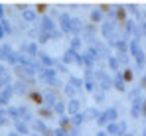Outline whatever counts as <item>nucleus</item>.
I'll list each match as a JSON object with an SVG mask.
<instances>
[{
	"label": "nucleus",
	"instance_id": "f257e3e1",
	"mask_svg": "<svg viewBox=\"0 0 146 136\" xmlns=\"http://www.w3.org/2000/svg\"><path fill=\"white\" fill-rule=\"evenodd\" d=\"M99 30H101V36H103L111 45L119 40V34H117V22H113V20H105V22L101 24Z\"/></svg>",
	"mask_w": 146,
	"mask_h": 136
},
{
	"label": "nucleus",
	"instance_id": "f03ea898",
	"mask_svg": "<svg viewBox=\"0 0 146 136\" xmlns=\"http://www.w3.org/2000/svg\"><path fill=\"white\" fill-rule=\"evenodd\" d=\"M38 79H40L42 83H46L48 87H51V89L59 85V79H57V71H55V69H46L44 67L38 73Z\"/></svg>",
	"mask_w": 146,
	"mask_h": 136
},
{
	"label": "nucleus",
	"instance_id": "7ed1b4c3",
	"mask_svg": "<svg viewBox=\"0 0 146 136\" xmlns=\"http://www.w3.org/2000/svg\"><path fill=\"white\" fill-rule=\"evenodd\" d=\"M117 116H119V111H117L115 107H109V109H105V111L101 113L97 124H101V126H105V128H107L111 122H117Z\"/></svg>",
	"mask_w": 146,
	"mask_h": 136
},
{
	"label": "nucleus",
	"instance_id": "20e7f679",
	"mask_svg": "<svg viewBox=\"0 0 146 136\" xmlns=\"http://www.w3.org/2000/svg\"><path fill=\"white\" fill-rule=\"evenodd\" d=\"M95 79H97V85L103 93L113 87V77H111L107 71H95Z\"/></svg>",
	"mask_w": 146,
	"mask_h": 136
},
{
	"label": "nucleus",
	"instance_id": "39448f33",
	"mask_svg": "<svg viewBox=\"0 0 146 136\" xmlns=\"http://www.w3.org/2000/svg\"><path fill=\"white\" fill-rule=\"evenodd\" d=\"M105 130H107V134H109V136H124V134H126V122H124V120L111 122Z\"/></svg>",
	"mask_w": 146,
	"mask_h": 136
},
{
	"label": "nucleus",
	"instance_id": "423d86ee",
	"mask_svg": "<svg viewBox=\"0 0 146 136\" xmlns=\"http://www.w3.org/2000/svg\"><path fill=\"white\" fill-rule=\"evenodd\" d=\"M38 42H26V44L20 45V53H24L28 57H32V59H36L38 55H40V47H38Z\"/></svg>",
	"mask_w": 146,
	"mask_h": 136
},
{
	"label": "nucleus",
	"instance_id": "0eeeda50",
	"mask_svg": "<svg viewBox=\"0 0 146 136\" xmlns=\"http://www.w3.org/2000/svg\"><path fill=\"white\" fill-rule=\"evenodd\" d=\"M32 132H34V134H40V136H49L51 134V128L46 124L44 118H36V120L32 122Z\"/></svg>",
	"mask_w": 146,
	"mask_h": 136
},
{
	"label": "nucleus",
	"instance_id": "6e6552de",
	"mask_svg": "<svg viewBox=\"0 0 146 136\" xmlns=\"http://www.w3.org/2000/svg\"><path fill=\"white\" fill-rule=\"evenodd\" d=\"M42 93H44V107H49V109H53V107H55V103L59 101V97H57L55 89L48 87V89L42 91Z\"/></svg>",
	"mask_w": 146,
	"mask_h": 136
},
{
	"label": "nucleus",
	"instance_id": "1a4fd4ad",
	"mask_svg": "<svg viewBox=\"0 0 146 136\" xmlns=\"http://www.w3.org/2000/svg\"><path fill=\"white\" fill-rule=\"evenodd\" d=\"M71 22H73V16L67 14V12H61V16L57 18V24H59V30L63 34H71Z\"/></svg>",
	"mask_w": 146,
	"mask_h": 136
},
{
	"label": "nucleus",
	"instance_id": "9d476101",
	"mask_svg": "<svg viewBox=\"0 0 146 136\" xmlns=\"http://www.w3.org/2000/svg\"><path fill=\"white\" fill-rule=\"evenodd\" d=\"M40 30L46 32V34H51V32L57 30V26H55V22H53V18H49V14H46V16L40 18Z\"/></svg>",
	"mask_w": 146,
	"mask_h": 136
},
{
	"label": "nucleus",
	"instance_id": "9b49d317",
	"mask_svg": "<svg viewBox=\"0 0 146 136\" xmlns=\"http://www.w3.org/2000/svg\"><path fill=\"white\" fill-rule=\"evenodd\" d=\"M14 95H16L14 87H6L4 91H0V109H8V105H10Z\"/></svg>",
	"mask_w": 146,
	"mask_h": 136
},
{
	"label": "nucleus",
	"instance_id": "f8f14e48",
	"mask_svg": "<svg viewBox=\"0 0 146 136\" xmlns=\"http://www.w3.org/2000/svg\"><path fill=\"white\" fill-rule=\"evenodd\" d=\"M128 53H130L132 59L144 55V49H142V45H140V40H130V42H128Z\"/></svg>",
	"mask_w": 146,
	"mask_h": 136
},
{
	"label": "nucleus",
	"instance_id": "ddd939ff",
	"mask_svg": "<svg viewBox=\"0 0 146 136\" xmlns=\"http://www.w3.org/2000/svg\"><path fill=\"white\" fill-rule=\"evenodd\" d=\"M38 59H40V63H42V67L46 69H55V59L49 55V53H46V51H40V55H38Z\"/></svg>",
	"mask_w": 146,
	"mask_h": 136
},
{
	"label": "nucleus",
	"instance_id": "4468645a",
	"mask_svg": "<svg viewBox=\"0 0 146 136\" xmlns=\"http://www.w3.org/2000/svg\"><path fill=\"white\" fill-rule=\"evenodd\" d=\"M83 87H85V91H95V83H97V79H95V71H85V77H83Z\"/></svg>",
	"mask_w": 146,
	"mask_h": 136
},
{
	"label": "nucleus",
	"instance_id": "2eb2a0df",
	"mask_svg": "<svg viewBox=\"0 0 146 136\" xmlns=\"http://www.w3.org/2000/svg\"><path fill=\"white\" fill-rule=\"evenodd\" d=\"M14 128H16V132L20 136H32V124H28V122H22V120H16L14 122Z\"/></svg>",
	"mask_w": 146,
	"mask_h": 136
},
{
	"label": "nucleus",
	"instance_id": "dca6fc26",
	"mask_svg": "<svg viewBox=\"0 0 146 136\" xmlns=\"http://www.w3.org/2000/svg\"><path fill=\"white\" fill-rule=\"evenodd\" d=\"M142 103H144V97L132 101V105H130V116L132 118H140L142 116Z\"/></svg>",
	"mask_w": 146,
	"mask_h": 136
},
{
	"label": "nucleus",
	"instance_id": "f3484780",
	"mask_svg": "<svg viewBox=\"0 0 146 136\" xmlns=\"http://www.w3.org/2000/svg\"><path fill=\"white\" fill-rule=\"evenodd\" d=\"M79 113H83V111H81V101H79V99H71V101H67V114L73 118L75 114H79Z\"/></svg>",
	"mask_w": 146,
	"mask_h": 136
},
{
	"label": "nucleus",
	"instance_id": "a211bd4d",
	"mask_svg": "<svg viewBox=\"0 0 146 136\" xmlns=\"http://www.w3.org/2000/svg\"><path fill=\"white\" fill-rule=\"evenodd\" d=\"M113 47H115L117 55H126V53H128V40H124V38H119V40L113 44Z\"/></svg>",
	"mask_w": 146,
	"mask_h": 136
},
{
	"label": "nucleus",
	"instance_id": "6ab92c4d",
	"mask_svg": "<svg viewBox=\"0 0 146 136\" xmlns=\"http://www.w3.org/2000/svg\"><path fill=\"white\" fill-rule=\"evenodd\" d=\"M22 20H24V22H28V24L40 22V18H38V12H36L32 6H30L28 10H24V12H22Z\"/></svg>",
	"mask_w": 146,
	"mask_h": 136
},
{
	"label": "nucleus",
	"instance_id": "aec40b11",
	"mask_svg": "<svg viewBox=\"0 0 146 136\" xmlns=\"http://www.w3.org/2000/svg\"><path fill=\"white\" fill-rule=\"evenodd\" d=\"M113 87H115L117 91H121V93L126 91V81L122 79L121 73H115V75H113Z\"/></svg>",
	"mask_w": 146,
	"mask_h": 136
},
{
	"label": "nucleus",
	"instance_id": "412c9836",
	"mask_svg": "<svg viewBox=\"0 0 146 136\" xmlns=\"http://www.w3.org/2000/svg\"><path fill=\"white\" fill-rule=\"evenodd\" d=\"M14 51H16V49H14L10 44H2L0 45V59H2V61H8L10 55H12Z\"/></svg>",
	"mask_w": 146,
	"mask_h": 136
},
{
	"label": "nucleus",
	"instance_id": "4be33fe9",
	"mask_svg": "<svg viewBox=\"0 0 146 136\" xmlns=\"http://www.w3.org/2000/svg\"><path fill=\"white\" fill-rule=\"evenodd\" d=\"M12 34V24L8 22L6 18L4 20H0V40H4L6 36H10Z\"/></svg>",
	"mask_w": 146,
	"mask_h": 136
},
{
	"label": "nucleus",
	"instance_id": "5701e85b",
	"mask_svg": "<svg viewBox=\"0 0 146 136\" xmlns=\"http://www.w3.org/2000/svg\"><path fill=\"white\" fill-rule=\"evenodd\" d=\"M107 65H109V69L111 71H115V73H121V59L117 57V55H111L109 59H107Z\"/></svg>",
	"mask_w": 146,
	"mask_h": 136
},
{
	"label": "nucleus",
	"instance_id": "b1692460",
	"mask_svg": "<svg viewBox=\"0 0 146 136\" xmlns=\"http://www.w3.org/2000/svg\"><path fill=\"white\" fill-rule=\"evenodd\" d=\"M12 87H14V93H16V95H28V91H32L26 81H16Z\"/></svg>",
	"mask_w": 146,
	"mask_h": 136
},
{
	"label": "nucleus",
	"instance_id": "393cba45",
	"mask_svg": "<svg viewBox=\"0 0 146 136\" xmlns=\"http://www.w3.org/2000/svg\"><path fill=\"white\" fill-rule=\"evenodd\" d=\"M83 113H85V118H87V122H89V120H99V116H101L103 111H99L95 107H89V109H85Z\"/></svg>",
	"mask_w": 146,
	"mask_h": 136
},
{
	"label": "nucleus",
	"instance_id": "a878e982",
	"mask_svg": "<svg viewBox=\"0 0 146 136\" xmlns=\"http://www.w3.org/2000/svg\"><path fill=\"white\" fill-rule=\"evenodd\" d=\"M105 20H107V18H105L103 10H101V8L97 6V8H95V10L91 12V22H93V24H103Z\"/></svg>",
	"mask_w": 146,
	"mask_h": 136
},
{
	"label": "nucleus",
	"instance_id": "bb28decb",
	"mask_svg": "<svg viewBox=\"0 0 146 136\" xmlns=\"http://www.w3.org/2000/svg\"><path fill=\"white\" fill-rule=\"evenodd\" d=\"M53 113H55V114H59V116L63 118V116H65V113H67V103L59 99V101L55 103V107H53Z\"/></svg>",
	"mask_w": 146,
	"mask_h": 136
},
{
	"label": "nucleus",
	"instance_id": "cd10ccee",
	"mask_svg": "<svg viewBox=\"0 0 146 136\" xmlns=\"http://www.w3.org/2000/svg\"><path fill=\"white\" fill-rule=\"evenodd\" d=\"M115 22H128L126 18V6H117V14H115Z\"/></svg>",
	"mask_w": 146,
	"mask_h": 136
},
{
	"label": "nucleus",
	"instance_id": "c85d7f7f",
	"mask_svg": "<svg viewBox=\"0 0 146 136\" xmlns=\"http://www.w3.org/2000/svg\"><path fill=\"white\" fill-rule=\"evenodd\" d=\"M95 32H97V28H95V24H89V26H85V30H83V40H93V36H95Z\"/></svg>",
	"mask_w": 146,
	"mask_h": 136
},
{
	"label": "nucleus",
	"instance_id": "c756f323",
	"mask_svg": "<svg viewBox=\"0 0 146 136\" xmlns=\"http://www.w3.org/2000/svg\"><path fill=\"white\" fill-rule=\"evenodd\" d=\"M75 55H77V51H73L71 47L63 53V59H61V63H65V65H69L71 61H75Z\"/></svg>",
	"mask_w": 146,
	"mask_h": 136
},
{
	"label": "nucleus",
	"instance_id": "7c9ffc66",
	"mask_svg": "<svg viewBox=\"0 0 146 136\" xmlns=\"http://www.w3.org/2000/svg\"><path fill=\"white\" fill-rule=\"evenodd\" d=\"M67 83H69V85H73L77 91H81V89H83V85H85V83H83V79H79V77H75V75H69Z\"/></svg>",
	"mask_w": 146,
	"mask_h": 136
},
{
	"label": "nucleus",
	"instance_id": "2f4dec72",
	"mask_svg": "<svg viewBox=\"0 0 146 136\" xmlns=\"http://www.w3.org/2000/svg\"><path fill=\"white\" fill-rule=\"evenodd\" d=\"M71 122H73V126H75V128H79V126H81L83 122H87V118H85V113L75 114V116L71 118Z\"/></svg>",
	"mask_w": 146,
	"mask_h": 136
},
{
	"label": "nucleus",
	"instance_id": "473e14b6",
	"mask_svg": "<svg viewBox=\"0 0 146 136\" xmlns=\"http://www.w3.org/2000/svg\"><path fill=\"white\" fill-rule=\"evenodd\" d=\"M63 91H65V97L71 101V99H77L75 95H77V89L73 87V85H69V83H65V87H63Z\"/></svg>",
	"mask_w": 146,
	"mask_h": 136
},
{
	"label": "nucleus",
	"instance_id": "72a5a7b5",
	"mask_svg": "<svg viewBox=\"0 0 146 136\" xmlns=\"http://www.w3.org/2000/svg\"><path fill=\"white\" fill-rule=\"evenodd\" d=\"M14 83H12V77L10 75H4L2 79H0V91H4L6 87H12Z\"/></svg>",
	"mask_w": 146,
	"mask_h": 136
},
{
	"label": "nucleus",
	"instance_id": "f704fd0d",
	"mask_svg": "<svg viewBox=\"0 0 146 136\" xmlns=\"http://www.w3.org/2000/svg\"><path fill=\"white\" fill-rule=\"evenodd\" d=\"M12 118L8 116V111L6 109H0V126H4V124H8Z\"/></svg>",
	"mask_w": 146,
	"mask_h": 136
},
{
	"label": "nucleus",
	"instance_id": "c9c22d12",
	"mask_svg": "<svg viewBox=\"0 0 146 136\" xmlns=\"http://www.w3.org/2000/svg\"><path fill=\"white\" fill-rule=\"evenodd\" d=\"M126 10H130L136 18H142V12H140V8H138L136 4H128V6H126Z\"/></svg>",
	"mask_w": 146,
	"mask_h": 136
},
{
	"label": "nucleus",
	"instance_id": "e433bc0d",
	"mask_svg": "<svg viewBox=\"0 0 146 136\" xmlns=\"http://www.w3.org/2000/svg\"><path fill=\"white\" fill-rule=\"evenodd\" d=\"M40 114H42L44 118H49L51 114H55V113H53V109H49V107H40Z\"/></svg>",
	"mask_w": 146,
	"mask_h": 136
},
{
	"label": "nucleus",
	"instance_id": "4c0bfd02",
	"mask_svg": "<svg viewBox=\"0 0 146 136\" xmlns=\"http://www.w3.org/2000/svg\"><path fill=\"white\" fill-rule=\"evenodd\" d=\"M81 40H83V38H73L71 40V49L77 51V53H79V47H81Z\"/></svg>",
	"mask_w": 146,
	"mask_h": 136
},
{
	"label": "nucleus",
	"instance_id": "58836bf2",
	"mask_svg": "<svg viewBox=\"0 0 146 136\" xmlns=\"http://www.w3.org/2000/svg\"><path fill=\"white\" fill-rule=\"evenodd\" d=\"M121 75H122V79L128 83V81H132V69L128 67V69H124V71H121Z\"/></svg>",
	"mask_w": 146,
	"mask_h": 136
},
{
	"label": "nucleus",
	"instance_id": "ea45409f",
	"mask_svg": "<svg viewBox=\"0 0 146 136\" xmlns=\"http://www.w3.org/2000/svg\"><path fill=\"white\" fill-rule=\"evenodd\" d=\"M140 87H136V89H132L130 91V95H128V99H130V101H136V99H140Z\"/></svg>",
	"mask_w": 146,
	"mask_h": 136
},
{
	"label": "nucleus",
	"instance_id": "a19ab883",
	"mask_svg": "<svg viewBox=\"0 0 146 136\" xmlns=\"http://www.w3.org/2000/svg\"><path fill=\"white\" fill-rule=\"evenodd\" d=\"M55 71H57V73H67V65L61 63V61H57V63H55Z\"/></svg>",
	"mask_w": 146,
	"mask_h": 136
},
{
	"label": "nucleus",
	"instance_id": "79ce46f5",
	"mask_svg": "<svg viewBox=\"0 0 146 136\" xmlns=\"http://www.w3.org/2000/svg\"><path fill=\"white\" fill-rule=\"evenodd\" d=\"M119 59H121V65H128V61H130V53H126V55H117Z\"/></svg>",
	"mask_w": 146,
	"mask_h": 136
},
{
	"label": "nucleus",
	"instance_id": "37998d69",
	"mask_svg": "<svg viewBox=\"0 0 146 136\" xmlns=\"http://www.w3.org/2000/svg\"><path fill=\"white\" fill-rule=\"evenodd\" d=\"M61 36H63V32H61L59 28H57L55 32H51V40H57V38H61Z\"/></svg>",
	"mask_w": 146,
	"mask_h": 136
},
{
	"label": "nucleus",
	"instance_id": "c03bdc74",
	"mask_svg": "<svg viewBox=\"0 0 146 136\" xmlns=\"http://www.w3.org/2000/svg\"><path fill=\"white\" fill-rule=\"evenodd\" d=\"M103 99H105V93L101 91V93H95V101L97 103H103Z\"/></svg>",
	"mask_w": 146,
	"mask_h": 136
},
{
	"label": "nucleus",
	"instance_id": "a18cd8bd",
	"mask_svg": "<svg viewBox=\"0 0 146 136\" xmlns=\"http://www.w3.org/2000/svg\"><path fill=\"white\" fill-rule=\"evenodd\" d=\"M4 75H8V71H6V65H4V63H0V79H2Z\"/></svg>",
	"mask_w": 146,
	"mask_h": 136
},
{
	"label": "nucleus",
	"instance_id": "49530a36",
	"mask_svg": "<svg viewBox=\"0 0 146 136\" xmlns=\"http://www.w3.org/2000/svg\"><path fill=\"white\" fill-rule=\"evenodd\" d=\"M53 134H55V136H69L67 132H63L61 128H55V130H53Z\"/></svg>",
	"mask_w": 146,
	"mask_h": 136
},
{
	"label": "nucleus",
	"instance_id": "de8ad7c7",
	"mask_svg": "<svg viewBox=\"0 0 146 136\" xmlns=\"http://www.w3.org/2000/svg\"><path fill=\"white\" fill-rule=\"evenodd\" d=\"M140 89H142V91H146V73L142 75V79H140Z\"/></svg>",
	"mask_w": 146,
	"mask_h": 136
},
{
	"label": "nucleus",
	"instance_id": "09e8293b",
	"mask_svg": "<svg viewBox=\"0 0 146 136\" xmlns=\"http://www.w3.org/2000/svg\"><path fill=\"white\" fill-rule=\"evenodd\" d=\"M142 116L146 118V97H144V103H142Z\"/></svg>",
	"mask_w": 146,
	"mask_h": 136
},
{
	"label": "nucleus",
	"instance_id": "8fccbe9b",
	"mask_svg": "<svg viewBox=\"0 0 146 136\" xmlns=\"http://www.w3.org/2000/svg\"><path fill=\"white\" fill-rule=\"evenodd\" d=\"M0 20H4V6L0 4Z\"/></svg>",
	"mask_w": 146,
	"mask_h": 136
},
{
	"label": "nucleus",
	"instance_id": "3c124183",
	"mask_svg": "<svg viewBox=\"0 0 146 136\" xmlns=\"http://www.w3.org/2000/svg\"><path fill=\"white\" fill-rule=\"evenodd\" d=\"M142 34H144V38H146V24H142Z\"/></svg>",
	"mask_w": 146,
	"mask_h": 136
},
{
	"label": "nucleus",
	"instance_id": "603ef678",
	"mask_svg": "<svg viewBox=\"0 0 146 136\" xmlns=\"http://www.w3.org/2000/svg\"><path fill=\"white\" fill-rule=\"evenodd\" d=\"M8 136H20V134H18V132L14 130V132H10V134H8Z\"/></svg>",
	"mask_w": 146,
	"mask_h": 136
},
{
	"label": "nucleus",
	"instance_id": "864d4df0",
	"mask_svg": "<svg viewBox=\"0 0 146 136\" xmlns=\"http://www.w3.org/2000/svg\"><path fill=\"white\" fill-rule=\"evenodd\" d=\"M142 136H146V128H144V132H142Z\"/></svg>",
	"mask_w": 146,
	"mask_h": 136
},
{
	"label": "nucleus",
	"instance_id": "5fc2aeb1",
	"mask_svg": "<svg viewBox=\"0 0 146 136\" xmlns=\"http://www.w3.org/2000/svg\"><path fill=\"white\" fill-rule=\"evenodd\" d=\"M126 136H132V134H126Z\"/></svg>",
	"mask_w": 146,
	"mask_h": 136
}]
</instances>
